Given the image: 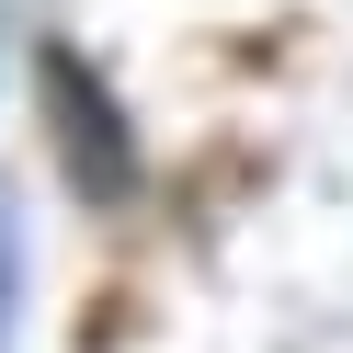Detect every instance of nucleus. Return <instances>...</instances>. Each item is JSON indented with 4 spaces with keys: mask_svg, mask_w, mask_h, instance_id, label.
<instances>
[{
    "mask_svg": "<svg viewBox=\"0 0 353 353\" xmlns=\"http://www.w3.org/2000/svg\"><path fill=\"white\" fill-rule=\"evenodd\" d=\"M34 80H46V114H57V171H69V194L80 205H125V194H137V137H125L103 69L69 57V46H46Z\"/></svg>",
    "mask_w": 353,
    "mask_h": 353,
    "instance_id": "nucleus-1",
    "label": "nucleus"
}]
</instances>
